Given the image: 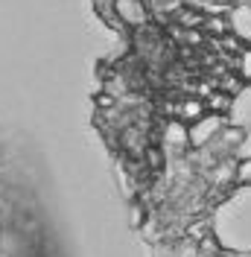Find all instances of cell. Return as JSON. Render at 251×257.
<instances>
[{"instance_id": "obj_1", "label": "cell", "mask_w": 251, "mask_h": 257, "mask_svg": "<svg viewBox=\"0 0 251 257\" xmlns=\"http://www.w3.org/2000/svg\"><path fill=\"white\" fill-rule=\"evenodd\" d=\"M222 126H225L222 114L207 111L196 123H190V146H210L222 135Z\"/></svg>"}, {"instance_id": "obj_3", "label": "cell", "mask_w": 251, "mask_h": 257, "mask_svg": "<svg viewBox=\"0 0 251 257\" xmlns=\"http://www.w3.org/2000/svg\"><path fill=\"white\" fill-rule=\"evenodd\" d=\"M228 27L236 41L251 44V3H236L228 9Z\"/></svg>"}, {"instance_id": "obj_6", "label": "cell", "mask_w": 251, "mask_h": 257, "mask_svg": "<svg viewBox=\"0 0 251 257\" xmlns=\"http://www.w3.org/2000/svg\"><path fill=\"white\" fill-rule=\"evenodd\" d=\"M94 3V12L105 24H111V27H123V21L117 18V0H91Z\"/></svg>"}, {"instance_id": "obj_10", "label": "cell", "mask_w": 251, "mask_h": 257, "mask_svg": "<svg viewBox=\"0 0 251 257\" xmlns=\"http://www.w3.org/2000/svg\"><path fill=\"white\" fill-rule=\"evenodd\" d=\"M207 105H210L213 111H222V108H228V94H225V96H222V94H213Z\"/></svg>"}, {"instance_id": "obj_9", "label": "cell", "mask_w": 251, "mask_h": 257, "mask_svg": "<svg viewBox=\"0 0 251 257\" xmlns=\"http://www.w3.org/2000/svg\"><path fill=\"white\" fill-rule=\"evenodd\" d=\"M236 184H251V158L236 161Z\"/></svg>"}, {"instance_id": "obj_7", "label": "cell", "mask_w": 251, "mask_h": 257, "mask_svg": "<svg viewBox=\"0 0 251 257\" xmlns=\"http://www.w3.org/2000/svg\"><path fill=\"white\" fill-rule=\"evenodd\" d=\"M202 30H207L210 35H225V32H231L228 27V15H207L202 24Z\"/></svg>"}, {"instance_id": "obj_4", "label": "cell", "mask_w": 251, "mask_h": 257, "mask_svg": "<svg viewBox=\"0 0 251 257\" xmlns=\"http://www.w3.org/2000/svg\"><path fill=\"white\" fill-rule=\"evenodd\" d=\"M164 146L167 149H175V152H181V149H187L190 146V126L184 120H170L167 126H164Z\"/></svg>"}, {"instance_id": "obj_11", "label": "cell", "mask_w": 251, "mask_h": 257, "mask_svg": "<svg viewBox=\"0 0 251 257\" xmlns=\"http://www.w3.org/2000/svg\"><path fill=\"white\" fill-rule=\"evenodd\" d=\"M158 3H164V6H167V3H175V0H158Z\"/></svg>"}, {"instance_id": "obj_5", "label": "cell", "mask_w": 251, "mask_h": 257, "mask_svg": "<svg viewBox=\"0 0 251 257\" xmlns=\"http://www.w3.org/2000/svg\"><path fill=\"white\" fill-rule=\"evenodd\" d=\"M207 114V102L204 99H199V96H187V99H181L178 105H175V117L178 120H184V123H196L199 117H204Z\"/></svg>"}, {"instance_id": "obj_2", "label": "cell", "mask_w": 251, "mask_h": 257, "mask_svg": "<svg viewBox=\"0 0 251 257\" xmlns=\"http://www.w3.org/2000/svg\"><path fill=\"white\" fill-rule=\"evenodd\" d=\"M117 18L123 21V27L141 30L149 24V3L146 0H117Z\"/></svg>"}, {"instance_id": "obj_8", "label": "cell", "mask_w": 251, "mask_h": 257, "mask_svg": "<svg viewBox=\"0 0 251 257\" xmlns=\"http://www.w3.org/2000/svg\"><path fill=\"white\" fill-rule=\"evenodd\" d=\"M236 73H239V79H248L251 82V44L239 50V56H236Z\"/></svg>"}]
</instances>
